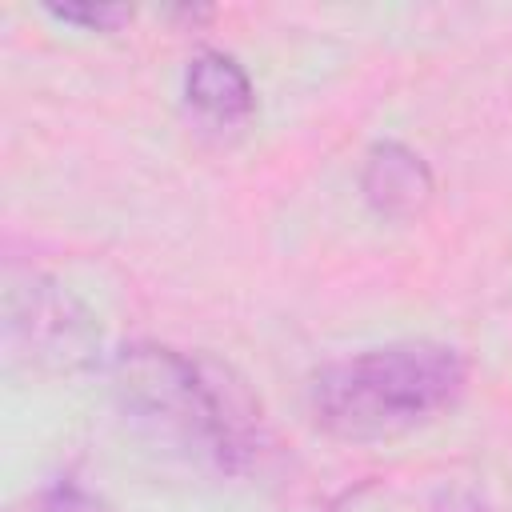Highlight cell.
Here are the masks:
<instances>
[{"instance_id":"cell-6","label":"cell","mask_w":512,"mask_h":512,"mask_svg":"<svg viewBox=\"0 0 512 512\" xmlns=\"http://www.w3.org/2000/svg\"><path fill=\"white\" fill-rule=\"evenodd\" d=\"M36 512H108V504L96 492H88L84 484H76L72 476H64L40 492Z\"/></svg>"},{"instance_id":"cell-4","label":"cell","mask_w":512,"mask_h":512,"mask_svg":"<svg viewBox=\"0 0 512 512\" xmlns=\"http://www.w3.org/2000/svg\"><path fill=\"white\" fill-rule=\"evenodd\" d=\"M184 100L212 124H240L256 104L248 72L224 52H196L188 60Z\"/></svg>"},{"instance_id":"cell-1","label":"cell","mask_w":512,"mask_h":512,"mask_svg":"<svg viewBox=\"0 0 512 512\" xmlns=\"http://www.w3.org/2000/svg\"><path fill=\"white\" fill-rule=\"evenodd\" d=\"M464 388L468 364L452 344L404 340L324 364L308 384V408L328 436L376 444L452 412Z\"/></svg>"},{"instance_id":"cell-5","label":"cell","mask_w":512,"mask_h":512,"mask_svg":"<svg viewBox=\"0 0 512 512\" xmlns=\"http://www.w3.org/2000/svg\"><path fill=\"white\" fill-rule=\"evenodd\" d=\"M48 16L60 24H76L88 32H116L124 20H132V8H116V4H48Z\"/></svg>"},{"instance_id":"cell-3","label":"cell","mask_w":512,"mask_h":512,"mask_svg":"<svg viewBox=\"0 0 512 512\" xmlns=\"http://www.w3.org/2000/svg\"><path fill=\"white\" fill-rule=\"evenodd\" d=\"M360 184H364L368 204L380 216H412L432 196V172H428V164L412 148H404L396 140H384V144H376L368 152L364 180Z\"/></svg>"},{"instance_id":"cell-2","label":"cell","mask_w":512,"mask_h":512,"mask_svg":"<svg viewBox=\"0 0 512 512\" xmlns=\"http://www.w3.org/2000/svg\"><path fill=\"white\" fill-rule=\"evenodd\" d=\"M116 384L128 412L156 436L200 460L236 472L252 452V420L236 392L172 348H132L120 356Z\"/></svg>"}]
</instances>
